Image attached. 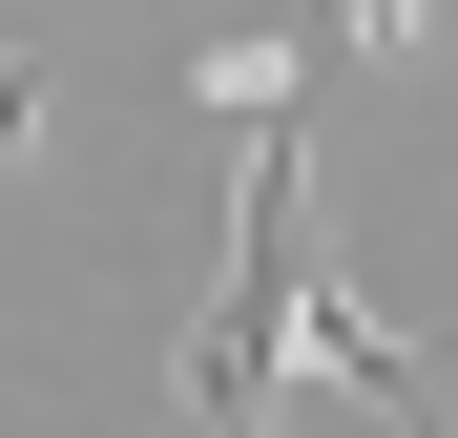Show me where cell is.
<instances>
[{
	"label": "cell",
	"mask_w": 458,
	"mask_h": 438,
	"mask_svg": "<svg viewBox=\"0 0 458 438\" xmlns=\"http://www.w3.org/2000/svg\"><path fill=\"white\" fill-rule=\"evenodd\" d=\"M417 21H437V0H313V42H334V63H396Z\"/></svg>",
	"instance_id": "cell-1"
},
{
	"label": "cell",
	"mask_w": 458,
	"mask_h": 438,
	"mask_svg": "<svg viewBox=\"0 0 458 438\" xmlns=\"http://www.w3.org/2000/svg\"><path fill=\"white\" fill-rule=\"evenodd\" d=\"M21 146H42V63H0V167H21Z\"/></svg>",
	"instance_id": "cell-2"
}]
</instances>
